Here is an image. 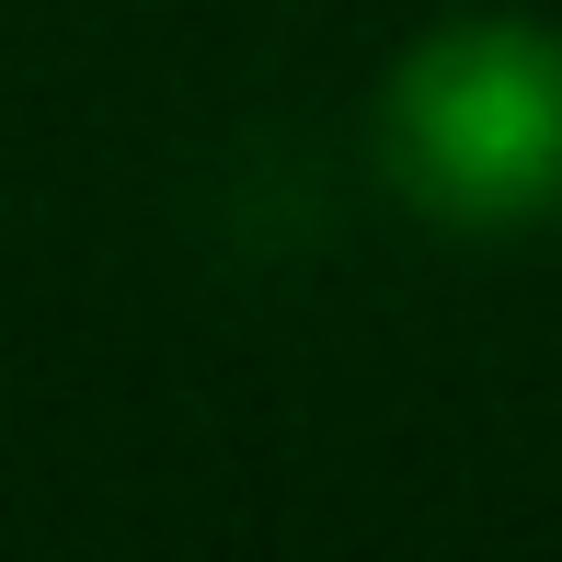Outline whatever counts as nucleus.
Instances as JSON below:
<instances>
[{"label": "nucleus", "instance_id": "nucleus-1", "mask_svg": "<svg viewBox=\"0 0 562 562\" xmlns=\"http://www.w3.org/2000/svg\"><path fill=\"white\" fill-rule=\"evenodd\" d=\"M379 172L437 229L562 218V35L448 23L379 92Z\"/></svg>", "mask_w": 562, "mask_h": 562}]
</instances>
